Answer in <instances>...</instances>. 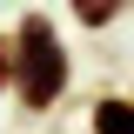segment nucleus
Instances as JSON below:
<instances>
[{"instance_id": "obj_3", "label": "nucleus", "mask_w": 134, "mask_h": 134, "mask_svg": "<svg viewBox=\"0 0 134 134\" xmlns=\"http://www.w3.org/2000/svg\"><path fill=\"white\" fill-rule=\"evenodd\" d=\"M67 14L81 20L87 34H107V27H114L121 14H127V0H67Z\"/></svg>"}, {"instance_id": "obj_1", "label": "nucleus", "mask_w": 134, "mask_h": 134, "mask_svg": "<svg viewBox=\"0 0 134 134\" xmlns=\"http://www.w3.org/2000/svg\"><path fill=\"white\" fill-rule=\"evenodd\" d=\"M67 81H74V54H67L60 27L40 7H27L20 27H14V100L27 114H47L54 100L67 94Z\"/></svg>"}, {"instance_id": "obj_4", "label": "nucleus", "mask_w": 134, "mask_h": 134, "mask_svg": "<svg viewBox=\"0 0 134 134\" xmlns=\"http://www.w3.org/2000/svg\"><path fill=\"white\" fill-rule=\"evenodd\" d=\"M0 87H14V34H0Z\"/></svg>"}, {"instance_id": "obj_2", "label": "nucleus", "mask_w": 134, "mask_h": 134, "mask_svg": "<svg viewBox=\"0 0 134 134\" xmlns=\"http://www.w3.org/2000/svg\"><path fill=\"white\" fill-rule=\"evenodd\" d=\"M87 121H94V134H134V94H100Z\"/></svg>"}]
</instances>
